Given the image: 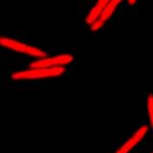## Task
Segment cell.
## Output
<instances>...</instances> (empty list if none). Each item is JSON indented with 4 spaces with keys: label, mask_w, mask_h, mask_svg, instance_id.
<instances>
[{
    "label": "cell",
    "mask_w": 153,
    "mask_h": 153,
    "mask_svg": "<svg viewBox=\"0 0 153 153\" xmlns=\"http://www.w3.org/2000/svg\"><path fill=\"white\" fill-rule=\"evenodd\" d=\"M78 17H79V18H83V14H82V13H79V16H78Z\"/></svg>",
    "instance_id": "cell-13"
},
{
    "label": "cell",
    "mask_w": 153,
    "mask_h": 153,
    "mask_svg": "<svg viewBox=\"0 0 153 153\" xmlns=\"http://www.w3.org/2000/svg\"><path fill=\"white\" fill-rule=\"evenodd\" d=\"M0 46L13 52L20 53V54L27 55L28 56L36 57V59H43V57H46L48 56V53L46 51H43L39 48L28 44V43L19 41L8 36H0Z\"/></svg>",
    "instance_id": "cell-2"
},
{
    "label": "cell",
    "mask_w": 153,
    "mask_h": 153,
    "mask_svg": "<svg viewBox=\"0 0 153 153\" xmlns=\"http://www.w3.org/2000/svg\"><path fill=\"white\" fill-rule=\"evenodd\" d=\"M149 130L150 127L147 124H142L113 153H129L130 151H132L143 140V138L147 135Z\"/></svg>",
    "instance_id": "cell-4"
},
{
    "label": "cell",
    "mask_w": 153,
    "mask_h": 153,
    "mask_svg": "<svg viewBox=\"0 0 153 153\" xmlns=\"http://www.w3.org/2000/svg\"><path fill=\"white\" fill-rule=\"evenodd\" d=\"M147 116H148V122H149V127H152L153 123V98L152 94H148L146 98V104Z\"/></svg>",
    "instance_id": "cell-6"
},
{
    "label": "cell",
    "mask_w": 153,
    "mask_h": 153,
    "mask_svg": "<svg viewBox=\"0 0 153 153\" xmlns=\"http://www.w3.org/2000/svg\"><path fill=\"white\" fill-rule=\"evenodd\" d=\"M74 62V56L71 54H60L53 56L37 59L30 62L28 68H51V67H66Z\"/></svg>",
    "instance_id": "cell-3"
},
{
    "label": "cell",
    "mask_w": 153,
    "mask_h": 153,
    "mask_svg": "<svg viewBox=\"0 0 153 153\" xmlns=\"http://www.w3.org/2000/svg\"><path fill=\"white\" fill-rule=\"evenodd\" d=\"M104 21H102V19H100V17L96 19L95 21H93L92 23L90 24V30L93 31V32H96V31H99V30H102V27L104 26Z\"/></svg>",
    "instance_id": "cell-7"
},
{
    "label": "cell",
    "mask_w": 153,
    "mask_h": 153,
    "mask_svg": "<svg viewBox=\"0 0 153 153\" xmlns=\"http://www.w3.org/2000/svg\"><path fill=\"white\" fill-rule=\"evenodd\" d=\"M76 26H78V27H80V28H82V29H85V25H84L83 23H79Z\"/></svg>",
    "instance_id": "cell-11"
},
{
    "label": "cell",
    "mask_w": 153,
    "mask_h": 153,
    "mask_svg": "<svg viewBox=\"0 0 153 153\" xmlns=\"http://www.w3.org/2000/svg\"><path fill=\"white\" fill-rule=\"evenodd\" d=\"M130 6H133V5H135L136 4V2H137V0H127L126 1Z\"/></svg>",
    "instance_id": "cell-9"
},
{
    "label": "cell",
    "mask_w": 153,
    "mask_h": 153,
    "mask_svg": "<svg viewBox=\"0 0 153 153\" xmlns=\"http://www.w3.org/2000/svg\"><path fill=\"white\" fill-rule=\"evenodd\" d=\"M110 0H97L94 5V7L90 10V12L88 13L87 16L85 18L86 24L90 25L93 21H95L96 19L99 18L100 13H102L104 8L106 7V5L109 3Z\"/></svg>",
    "instance_id": "cell-5"
},
{
    "label": "cell",
    "mask_w": 153,
    "mask_h": 153,
    "mask_svg": "<svg viewBox=\"0 0 153 153\" xmlns=\"http://www.w3.org/2000/svg\"><path fill=\"white\" fill-rule=\"evenodd\" d=\"M131 14H132L133 16H138V13H137L136 12H132V13H131Z\"/></svg>",
    "instance_id": "cell-12"
},
{
    "label": "cell",
    "mask_w": 153,
    "mask_h": 153,
    "mask_svg": "<svg viewBox=\"0 0 153 153\" xmlns=\"http://www.w3.org/2000/svg\"><path fill=\"white\" fill-rule=\"evenodd\" d=\"M123 1V0H110L109 1V4H111L112 6H114V7H118V5L121 3Z\"/></svg>",
    "instance_id": "cell-8"
},
{
    "label": "cell",
    "mask_w": 153,
    "mask_h": 153,
    "mask_svg": "<svg viewBox=\"0 0 153 153\" xmlns=\"http://www.w3.org/2000/svg\"><path fill=\"white\" fill-rule=\"evenodd\" d=\"M123 7L126 8V10H131V6L129 5L127 2H124V4H123Z\"/></svg>",
    "instance_id": "cell-10"
},
{
    "label": "cell",
    "mask_w": 153,
    "mask_h": 153,
    "mask_svg": "<svg viewBox=\"0 0 153 153\" xmlns=\"http://www.w3.org/2000/svg\"><path fill=\"white\" fill-rule=\"evenodd\" d=\"M66 72V67H51V68H27L13 72L11 79L13 81H27L41 79L59 78Z\"/></svg>",
    "instance_id": "cell-1"
}]
</instances>
